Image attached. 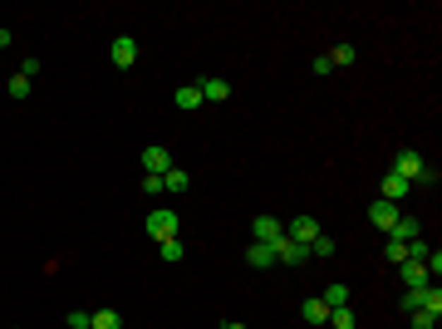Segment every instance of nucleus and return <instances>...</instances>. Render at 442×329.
I'll list each match as a JSON object with an SVG mask.
<instances>
[{
    "instance_id": "1",
    "label": "nucleus",
    "mask_w": 442,
    "mask_h": 329,
    "mask_svg": "<svg viewBox=\"0 0 442 329\" xmlns=\"http://www.w3.org/2000/svg\"><path fill=\"white\" fill-rule=\"evenodd\" d=\"M393 172H398L408 187H413V182H438V172L428 167V157H423L418 148H403V152L393 157Z\"/></svg>"
},
{
    "instance_id": "2",
    "label": "nucleus",
    "mask_w": 442,
    "mask_h": 329,
    "mask_svg": "<svg viewBox=\"0 0 442 329\" xmlns=\"http://www.w3.org/2000/svg\"><path fill=\"white\" fill-rule=\"evenodd\" d=\"M177 231H182L177 212H148V236H153V241H167V236H177Z\"/></svg>"
},
{
    "instance_id": "3",
    "label": "nucleus",
    "mask_w": 442,
    "mask_h": 329,
    "mask_svg": "<svg viewBox=\"0 0 442 329\" xmlns=\"http://www.w3.org/2000/svg\"><path fill=\"white\" fill-rule=\"evenodd\" d=\"M251 241H265V246H280L285 241V226L275 217H256L251 221Z\"/></svg>"
},
{
    "instance_id": "4",
    "label": "nucleus",
    "mask_w": 442,
    "mask_h": 329,
    "mask_svg": "<svg viewBox=\"0 0 442 329\" xmlns=\"http://www.w3.org/2000/svg\"><path fill=\"white\" fill-rule=\"evenodd\" d=\"M285 236L300 241V246H315V236H325V231H320V221L315 217H295L290 226H285Z\"/></svg>"
},
{
    "instance_id": "5",
    "label": "nucleus",
    "mask_w": 442,
    "mask_h": 329,
    "mask_svg": "<svg viewBox=\"0 0 442 329\" xmlns=\"http://www.w3.org/2000/svg\"><path fill=\"white\" fill-rule=\"evenodd\" d=\"M398 217H403V212H398L393 202H383V197H378V202L369 207V221H374L378 231H388V236H393V226H398Z\"/></svg>"
},
{
    "instance_id": "6",
    "label": "nucleus",
    "mask_w": 442,
    "mask_h": 329,
    "mask_svg": "<svg viewBox=\"0 0 442 329\" xmlns=\"http://www.w3.org/2000/svg\"><path fill=\"white\" fill-rule=\"evenodd\" d=\"M113 64H118V69H133V64H138V40H133V35H118V40H113Z\"/></svg>"
},
{
    "instance_id": "7",
    "label": "nucleus",
    "mask_w": 442,
    "mask_h": 329,
    "mask_svg": "<svg viewBox=\"0 0 442 329\" xmlns=\"http://www.w3.org/2000/svg\"><path fill=\"white\" fill-rule=\"evenodd\" d=\"M275 261H285V265H305V261H310V246H300V241L285 236V241L275 246Z\"/></svg>"
},
{
    "instance_id": "8",
    "label": "nucleus",
    "mask_w": 442,
    "mask_h": 329,
    "mask_svg": "<svg viewBox=\"0 0 442 329\" xmlns=\"http://www.w3.org/2000/svg\"><path fill=\"white\" fill-rule=\"evenodd\" d=\"M167 167H172V152L167 148H143V172H157L162 177Z\"/></svg>"
},
{
    "instance_id": "9",
    "label": "nucleus",
    "mask_w": 442,
    "mask_h": 329,
    "mask_svg": "<svg viewBox=\"0 0 442 329\" xmlns=\"http://www.w3.org/2000/svg\"><path fill=\"white\" fill-rule=\"evenodd\" d=\"M246 261H251L256 270H270V265H275V246H265V241H251V246H246Z\"/></svg>"
},
{
    "instance_id": "10",
    "label": "nucleus",
    "mask_w": 442,
    "mask_h": 329,
    "mask_svg": "<svg viewBox=\"0 0 442 329\" xmlns=\"http://www.w3.org/2000/svg\"><path fill=\"white\" fill-rule=\"evenodd\" d=\"M398 275H403V285H408V290H418V285H428V280H433L423 261H403V265H398Z\"/></svg>"
},
{
    "instance_id": "11",
    "label": "nucleus",
    "mask_w": 442,
    "mask_h": 329,
    "mask_svg": "<svg viewBox=\"0 0 442 329\" xmlns=\"http://www.w3.org/2000/svg\"><path fill=\"white\" fill-rule=\"evenodd\" d=\"M172 104H177L182 113H192L197 104H207V99H202V84H182V89H172Z\"/></svg>"
},
{
    "instance_id": "12",
    "label": "nucleus",
    "mask_w": 442,
    "mask_h": 329,
    "mask_svg": "<svg viewBox=\"0 0 442 329\" xmlns=\"http://www.w3.org/2000/svg\"><path fill=\"white\" fill-rule=\"evenodd\" d=\"M408 192H413V187H408V182L398 177V172H388V177H383V202H393V207H398V202H403Z\"/></svg>"
},
{
    "instance_id": "13",
    "label": "nucleus",
    "mask_w": 442,
    "mask_h": 329,
    "mask_svg": "<svg viewBox=\"0 0 442 329\" xmlns=\"http://www.w3.org/2000/svg\"><path fill=\"white\" fill-rule=\"evenodd\" d=\"M300 315H305V320H310V325H330V305H325V300H320V295H310V300H305V305H300Z\"/></svg>"
},
{
    "instance_id": "14",
    "label": "nucleus",
    "mask_w": 442,
    "mask_h": 329,
    "mask_svg": "<svg viewBox=\"0 0 442 329\" xmlns=\"http://www.w3.org/2000/svg\"><path fill=\"white\" fill-rule=\"evenodd\" d=\"M418 236H423V221H418V217H398L393 241H403V246H408V241H418Z\"/></svg>"
},
{
    "instance_id": "15",
    "label": "nucleus",
    "mask_w": 442,
    "mask_h": 329,
    "mask_svg": "<svg viewBox=\"0 0 442 329\" xmlns=\"http://www.w3.org/2000/svg\"><path fill=\"white\" fill-rule=\"evenodd\" d=\"M187 187H192V177H187L182 167H167V172H162V192H187Z\"/></svg>"
},
{
    "instance_id": "16",
    "label": "nucleus",
    "mask_w": 442,
    "mask_h": 329,
    "mask_svg": "<svg viewBox=\"0 0 442 329\" xmlns=\"http://www.w3.org/2000/svg\"><path fill=\"white\" fill-rule=\"evenodd\" d=\"M325 59H330V69H349L354 64V44H334Z\"/></svg>"
},
{
    "instance_id": "17",
    "label": "nucleus",
    "mask_w": 442,
    "mask_h": 329,
    "mask_svg": "<svg viewBox=\"0 0 442 329\" xmlns=\"http://www.w3.org/2000/svg\"><path fill=\"white\" fill-rule=\"evenodd\" d=\"M202 99H212V104L231 99V84H226V79H207V84H202Z\"/></svg>"
},
{
    "instance_id": "18",
    "label": "nucleus",
    "mask_w": 442,
    "mask_h": 329,
    "mask_svg": "<svg viewBox=\"0 0 442 329\" xmlns=\"http://www.w3.org/2000/svg\"><path fill=\"white\" fill-rule=\"evenodd\" d=\"M157 251H162V261H182V256H187L182 236H167V241H157Z\"/></svg>"
},
{
    "instance_id": "19",
    "label": "nucleus",
    "mask_w": 442,
    "mask_h": 329,
    "mask_svg": "<svg viewBox=\"0 0 442 329\" xmlns=\"http://www.w3.org/2000/svg\"><path fill=\"white\" fill-rule=\"evenodd\" d=\"M330 310H339V305H349V285H325V295H320Z\"/></svg>"
},
{
    "instance_id": "20",
    "label": "nucleus",
    "mask_w": 442,
    "mask_h": 329,
    "mask_svg": "<svg viewBox=\"0 0 442 329\" xmlns=\"http://www.w3.org/2000/svg\"><path fill=\"white\" fill-rule=\"evenodd\" d=\"M383 261H388V265H403V261H408V246L388 236V246H383Z\"/></svg>"
},
{
    "instance_id": "21",
    "label": "nucleus",
    "mask_w": 442,
    "mask_h": 329,
    "mask_svg": "<svg viewBox=\"0 0 442 329\" xmlns=\"http://www.w3.org/2000/svg\"><path fill=\"white\" fill-rule=\"evenodd\" d=\"M89 329H123V320H118V310H94V325Z\"/></svg>"
},
{
    "instance_id": "22",
    "label": "nucleus",
    "mask_w": 442,
    "mask_h": 329,
    "mask_svg": "<svg viewBox=\"0 0 442 329\" xmlns=\"http://www.w3.org/2000/svg\"><path fill=\"white\" fill-rule=\"evenodd\" d=\"M423 310L442 320V290H438V285H428V290H423Z\"/></svg>"
},
{
    "instance_id": "23",
    "label": "nucleus",
    "mask_w": 442,
    "mask_h": 329,
    "mask_svg": "<svg viewBox=\"0 0 442 329\" xmlns=\"http://www.w3.org/2000/svg\"><path fill=\"white\" fill-rule=\"evenodd\" d=\"M5 94H10V99H30V79H25V74H15V79L5 84Z\"/></svg>"
},
{
    "instance_id": "24",
    "label": "nucleus",
    "mask_w": 442,
    "mask_h": 329,
    "mask_svg": "<svg viewBox=\"0 0 442 329\" xmlns=\"http://www.w3.org/2000/svg\"><path fill=\"white\" fill-rule=\"evenodd\" d=\"M330 325H334V329H354V310H349V305L330 310Z\"/></svg>"
},
{
    "instance_id": "25",
    "label": "nucleus",
    "mask_w": 442,
    "mask_h": 329,
    "mask_svg": "<svg viewBox=\"0 0 442 329\" xmlns=\"http://www.w3.org/2000/svg\"><path fill=\"white\" fill-rule=\"evenodd\" d=\"M310 256H315V261H330V256H334V241H330V236H315Z\"/></svg>"
},
{
    "instance_id": "26",
    "label": "nucleus",
    "mask_w": 442,
    "mask_h": 329,
    "mask_svg": "<svg viewBox=\"0 0 442 329\" xmlns=\"http://www.w3.org/2000/svg\"><path fill=\"white\" fill-rule=\"evenodd\" d=\"M64 325H69V329H89V325H94V315H89V310H69Z\"/></svg>"
},
{
    "instance_id": "27",
    "label": "nucleus",
    "mask_w": 442,
    "mask_h": 329,
    "mask_svg": "<svg viewBox=\"0 0 442 329\" xmlns=\"http://www.w3.org/2000/svg\"><path fill=\"white\" fill-rule=\"evenodd\" d=\"M408 320H413V329H438V315H428V310H413Z\"/></svg>"
},
{
    "instance_id": "28",
    "label": "nucleus",
    "mask_w": 442,
    "mask_h": 329,
    "mask_svg": "<svg viewBox=\"0 0 442 329\" xmlns=\"http://www.w3.org/2000/svg\"><path fill=\"white\" fill-rule=\"evenodd\" d=\"M143 192L157 197V192H162V177H157V172H143Z\"/></svg>"
},
{
    "instance_id": "29",
    "label": "nucleus",
    "mask_w": 442,
    "mask_h": 329,
    "mask_svg": "<svg viewBox=\"0 0 442 329\" xmlns=\"http://www.w3.org/2000/svg\"><path fill=\"white\" fill-rule=\"evenodd\" d=\"M20 74H25V79H35V74H40V59H35V54H25V59H20Z\"/></svg>"
},
{
    "instance_id": "30",
    "label": "nucleus",
    "mask_w": 442,
    "mask_h": 329,
    "mask_svg": "<svg viewBox=\"0 0 442 329\" xmlns=\"http://www.w3.org/2000/svg\"><path fill=\"white\" fill-rule=\"evenodd\" d=\"M10 40H15V35H10V30H0V49H10Z\"/></svg>"
},
{
    "instance_id": "31",
    "label": "nucleus",
    "mask_w": 442,
    "mask_h": 329,
    "mask_svg": "<svg viewBox=\"0 0 442 329\" xmlns=\"http://www.w3.org/2000/svg\"><path fill=\"white\" fill-rule=\"evenodd\" d=\"M221 329H246V325H236V320H226V325H221Z\"/></svg>"
}]
</instances>
